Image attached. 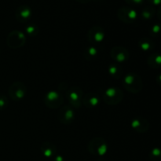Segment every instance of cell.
Masks as SVG:
<instances>
[{"label": "cell", "mask_w": 161, "mask_h": 161, "mask_svg": "<svg viewBox=\"0 0 161 161\" xmlns=\"http://www.w3.org/2000/svg\"><path fill=\"white\" fill-rule=\"evenodd\" d=\"M124 86L129 92L136 94L142 88V81L139 75L135 73H128L124 78Z\"/></svg>", "instance_id": "6da1fadb"}, {"label": "cell", "mask_w": 161, "mask_h": 161, "mask_svg": "<svg viewBox=\"0 0 161 161\" xmlns=\"http://www.w3.org/2000/svg\"><path fill=\"white\" fill-rule=\"evenodd\" d=\"M88 149L90 153L95 156L102 157L106 153L108 150V146L107 143L103 138H96L92 139L91 142L88 145Z\"/></svg>", "instance_id": "7a4b0ae2"}, {"label": "cell", "mask_w": 161, "mask_h": 161, "mask_svg": "<svg viewBox=\"0 0 161 161\" xmlns=\"http://www.w3.org/2000/svg\"><path fill=\"white\" fill-rule=\"evenodd\" d=\"M124 94L122 91L116 87H109L103 94L104 101L108 105H116L122 101Z\"/></svg>", "instance_id": "3957f363"}, {"label": "cell", "mask_w": 161, "mask_h": 161, "mask_svg": "<svg viewBox=\"0 0 161 161\" xmlns=\"http://www.w3.org/2000/svg\"><path fill=\"white\" fill-rule=\"evenodd\" d=\"M27 89L22 82H15L9 87V93L10 97L14 101H20L25 97Z\"/></svg>", "instance_id": "277c9868"}, {"label": "cell", "mask_w": 161, "mask_h": 161, "mask_svg": "<svg viewBox=\"0 0 161 161\" xmlns=\"http://www.w3.org/2000/svg\"><path fill=\"white\" fill-rule=\"evenodd\" d=\"M25 39L26 38L24 33L19 31H14L8 36L7 44L9 47L13 49L19 48L25 44Z\"/></svg>", "instance_id": "5b68a950"}, {"label": "cell", "mask_w": 161, "mask_h": 161, "mask_svg": "<svg viewBox=\"0 0 161 161\" xmlns=\"http://www.w3.org/2000/svg\"><path fill=\"white\" fill-rule=\"evenodd\" d=\"M44 103L50 108H58L63 103V97L59 93L56 91H50L46 94L44 97Z\"/></svg>", "instance_id": "8992f818"}, {"label": "cell", "mask_w": 161, "mask_h": 161, "mask_svg": "<svg viewBox=\"0 0 161 161\" xmlns=\"http://www.w3.org/2000/svg\"><path fill=\"white\" fill-rule=\"evenodd\" d=\"M83 91L77 87H72L67 91V97L71 105L74 107L80 106Z\"/></svg>", "instance_id": "52a82bcc"}, {"label": "cell", "mask_w": 161, "mask_h": 161, "mask_svg": "<svg viewBox=\"0 0 161 161\" xmlns=\"http://www.w3.org/2000/svg\"><path fill=\"white\" fill-rule=\"evenodd\" d=\"M111 57L116 62L123 63L128 59L129 53L127 49L121 47H116L112 49Z\"/></svg>", "instance_id": "ba28073f"}, {"label": "cell", "mask_w": 161, "mask_h": 161, "mask_svg": "<svg viewBox=\"0 0 161 161\" xmlns=\"http://www.w3.org/2000/svg\"><path fill=\"white\" fill-rule=\"evenodd\" d=\"M105 37V33L101 27L96 26L91 29L88 34V39L92 43H101Z\"/></svg>", "instance_id": "9c48e42d"}, {"label": "cell", "mask_w": 161, "mask_h": 161, "mask_svg": "<svg viewBox=\"0 0 161 161\" xmlns=\"http://www.w3.org/2000/svg\"><path fill=\"white\" fill-rule=\"evenodd\" d=\"M75 114L74 112L70 107L64 106L61 108L59 113V119L61 122L64 124H69L74 120Z\"/></svg>", "instance_id": "30bf717a"}, {"label": "cell", "mask_w": 161, "mask_h": 161, "mask_svg": "<svg viewBox=\"0 0 161 161\" xmlns=\"http://www.w3.org/2000/svg\"><path fill=\"white\" fill-rule=\"evenodd\" d=\"M131 127L138 132H145L149 128V124L146 119L136 118L132 120Z\"/></svg>", "instance_id": "8fae6325"}, {"label": "cell", "mask_w": 161, "mask_h": 161, "mask_svg": "<svg viewBox=\"0 0 161 161\" xmlns=\"http://www.w3.org/2000/svg\"><path fill=\"white\" fill-rule=\"evenodd\" d=\"M42 154L45 156L46 157H52L56 153V149L55 146L51 143H44L41 148Z\"/></svg>", "instance_id": "7c38bea8"}, {"label": "cell", "mask_w": 161, "mask_h": 161, "mask_svg": "<svg viewBox=\"0 0 161 161\" xmlns=\"http://www.w3.org/2000/svg\"><path fill=\"white\" fill-rule=\"evenodd\" d=\"M99 98L94 94H89L83 100V104L88 107H95L98 105Z\"/></svg>", "instance_id": "4fadbf2b"}, {"label": "cell", "mask_w": 161, "mask_h": 161, "mask_svg": "<svg viewBox=\"0 0 161 161\" xmlns=\"http://www.w3.org/2000/svg\"><path fill=\"white\" fill-rule=\"evenodd\" d=\"M119 70H120V68H119V66H116L114 65V64H111V65H110L109 72L110 73H111V75H113V76H119V75H120V72H119Z\"/></svg>", "instance_id": "5bb4252c"}, {"label": "cell", "mask_w": 161, "mask_h": 161, "mask_svg": "<svg viewBox=\"0 0 161 161\" xmlns=\"http://www.w3.org/2000/svg\"><path fill=\"white\" fill-rule=\"evenodd\" d=\"M161 151L160 149H153L151 154V158H155V157H160Z\"/></svg>", "instance_id": "9a60e30c"}, {"label": "cell", "mask_w": 161, "mask_h": 161, "mask_svg": "<svg viewBox=\"0 0 161 161\" xmlns=\"http://www.w3.org/2000/svg\"><path fill=\"white\" fill-rule=\"evenodd\" d=\"M140 45H141L142 48L144 50H148L149 48H150V43L149 42H140Z\"/></svg>", "instance_id": "2e32d148"}, {"label": "cell", "mask_w": 161, "mask_h": 161, "mask_svg": "<svg viewBox=\"0 0 161 161\" xmlns=\"http://www.w3.org/2000/svg\"><path fill=\"white\" fill-rule=\"evenodd\" d=\"M6 104H7V99L6 97H3V98L0 99V108L2 107H6Z\"/></svg>", "instance_id": "e0dca14e"}, {"label": "cell", "mask_w": 161, "mask_h": 161, "mask_svg": "<svg viewBox=\"0 0 161 161\" xmlns=\"http://www.w3.org/2000/svg\"><path fill=\"white\" fill-rule=\"evenodd\" d=\"M54 161H64V160H63V158L61 156H57L54 158Z\"/></svg>", "instance_id": "ac0fdd59"}]
</instances>
